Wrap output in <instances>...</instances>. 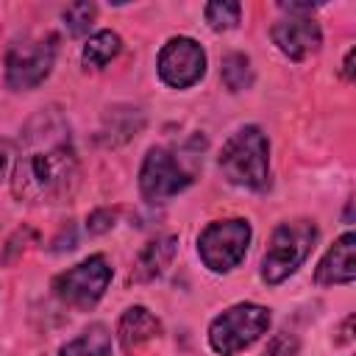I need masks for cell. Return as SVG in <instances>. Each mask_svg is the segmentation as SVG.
Here are the masks:
<instances>
[{"label": "cell", "instance_id": "obj_17", "mask_svg": "<svg viewBox=\"0 0 356 356\" xmlns=\"http://www.w3.org/2000/svg\"><path fill=\"white\" fill-rule=\"evenodd\" d=\"M203 19L217 33L234 31L239 25V19H242V3H236V0H214V3H206L203 6Z\"/></svg>", "mask_w": 356, "mask_h": 356}, {"label": "cell", "instance_id": "obj_19", "mask_svg": "<svg viewBox=\"0 0 356 356\" xmlns=\"http://www.w3.org/2000/svg\"><path fill=\"white\" fill-rule=\"evenodd\" d=\"M264 356H300V339L292 331H278L270 337Z\"/></svg>", "mask_w": 356, "mask_h": 356}, {"label": "cell", "instance_id": "obj_13", "mask_svg": "<svg viewBox=\"0 0 356 356\" xmlns=\"http://www.w3.org/2000/svg\"><path fill=\"white\" fill-rule=\"evenodd\" d=\"M159 334H161L159 317H156L147 306H142V303L128 306V309L120 314V320H117V342H120V348H122L125 353H131V350L147 345V342L156 339Z\"/></svg>", "mask_w": 356, "mask_h": 356}, {"label": "cell", "instance_id": "obj_14", "mask_svg": "<svg viewBox=\"0 0 356 356\" xmlns=\"http://www.w3.org/2000/svg\"><path fill=\"white\" fill-rule=\"evenodd\" d=\"M122 53V36L111 28H103V31H95L86 44L81 47V67L86 72H100L106 70L117 56Z\"/></svg>", "mask_w": 356, "mask_h": 356}, {"label": "cell", "instance_id": "obj_1", "mask_svg": "<svg viewBox=\"0 0 356 356\" xmlns=\"http://www.w3.org/2000/svg\"><path fill=\"white\" fill-rule=\"evenodd\" d=\"M8 184L14 200L28 206H50L75 195L81 184V159L72 128L56 106L39 108L25 122Z\"/></svg>", "mask_w": 356, "mask_h": 356}, {"label": "cell", "instance_id": "obj_22", "mask_svg": "<svg viewBox=\"0 0 356 356\" xmlns=\"http://www.w3.org/2000/svg\"><path fill=\"white\" fill-rule=\"evenodd\" d=\"M353 56H356V47H348V53L342 58V78L345 81H353Z\"/></svg>", "mask_w": 356, "mask_h": 356}, {"label": "cell", "instance_id": "obj_9", "mask_svg": "<svg viewBox=\"0 0 356 356\" xmlns=\"http://www.w3.org/2000/svg\"><path fill=\"white\" fill-rule=\"evenodd\" d=\"M206 50L192 36H170L156 56V75L170 89H192L206 75Z\"/></svg>", "mask_w": 356, "mask_h": 356}, {"label": "cell", "instance_id": "obj_5", "mask_svg": "<svg viewBox=\"0 0 356 356\" xmlns=\"http://www.w3.org/2000/svg\"><path fill=\"white\" fill-rule=\"evenodd\" d=\"M250 239H253L250 220L245 217L211 220L197 234V256L209 273L222 275V273L236 270L245 261Z\"/></svg>", "mask_w": 356, "mask_h": 356}, {"label": "cell", "instance_id": "obj_12", "mask_svg": "<svg viewBox=\"0 0 356 356\" xmlns=\"http://www.w3.org/2000/svg\"><path fill=\"white\" fill-rule=\"evenodd\" d=\"M175 253H178V236L175 234H161V236L150 239L134 261L131 281L134 284H150V281L161 278L167 273V267L172 264Z\"/></svg>", "mask_w": 356, "mask_h": 356}, {"label": "cell", "instance_id": "obj_11", "mask_svg": "<svg viewBox=\"0 0 356 356\" xmlns=\"http://www.w3.org/2000/svg\"><path fill=\"white\" fill-rule=\"evenodd\" d=\"M356 278V234L345 231L328 245L314 267L317 286H348Z\"/></svg>", "mask_w": 356, "mask_h": 356}, {"label": "cell", "instance_id": "obj_10", "mask_svg": "<svg viewBox=\"0 0 356 356\" xmlns=\"http://www.w3.org/2000/svg\"><path fill=\"white\" fill-rule=\"evenodd\" d=\"M270 39L273 44L289 58V61H303L314 56L323 44V28L314 17H281L270 25Z\"/></svg>", "mask_w": 356, "mask_h": 356}, {"label": "cell", "instance_id": "obj_21", "mask_svg": "<svg viewBox=\"0 0 356 356\" xmlns=\"http://www.w3.org/2000/svg\"><path fill=\"white\" fill-rule=\"evenodd\" d=\"M17 161V142L8 136H0V184L11 178Z\"/></svg>", "mask_w": 356, "mask_h": 356}, {"label": "cell", "instance_id": "obj_15", "mask_svg": "<svg viewBox=\"0 0 356 356\" xmlns=\"http://www.w3.org/2000/svg\"><path fill=\"white\" fill-rule=\"evenodd\" d=\"M58 356H114L111 331L103 323H92L81 334L67 339L58 348Z\"/></svg>", "mask_w": 356, "mask_h": 356}, {"label": "cell", "instance_id": "obj_2", "mask_svg": "<svg viewBox=\"0 0 356 356\" xmlns=\"http://www.w3.org/2000/svg\"><path fill=\"white\" fill-rule=\"evenodd\" d=\"M217 167L239 189L261 192L270 184V139L259 125L236 128L220 147Z\"/></svg>", "mask_w": 356, "mask_h": 356}, {"label": "cell", "instance_id": "obj_8", "mask_svg": "<svg viewBox=\"0 0 356 356\" xmlns=\"http://www.w3.org/2000/svg\"><path fill=\"white\" fill-rule=\"evenodd\" d=\"M195 181V172L184 167V161L175 156V150L164 145L147 147L142 164H139V195L142 200L159 206L189 189Z\"/></svg>", "mask_w": 356, "mask_h": 356}, {"label": "cell", "instance_id": "obj_3", "mask_svg": "<svg viewBox=\"0 0 356 356\" xmlns=\"http://www.w3.org/2000/svg\"><path fill=\"white\" fill-rule=\"evenodd\" d=\"M317 236H320V228L309 217H292V220L278 222L261 256V267H259L261 281L267 286H278L289 275H295L309 259Z\"/></svg>", "mask_w": 356, "mask_h": 356}, {"label": "cell", "instance_id": "obj_20", "mask_svg": "<svg viewBox=\"0 0 356 356\" xmlns=\"http://www.w3.org/2000/svg\"><path fill=\"white\" fill-rule=\"evenodd\" d=\"M114 220H117V214H114L111 209H95V211L86 217V231H89V236H97V234L111 231V228H114Z\"/></svg>", "mask_w": 356, "mask_h": 356}, {"label": "cell", "instance_id": "obj_16", "mask_svg": "<svg viewBox=\"0 0 356 356\" xmlns=\"http://www.w3.org/2000/svg\"><path fill=\"white\" fill-rule=\"evenodd\" d=\"M253 64H250V56L245 53H225L222 56V64H220V81L225 83L228 92H245L253 86Z\"/></svg>", "mask_w": 356, "mask_h": 356}, {"label": "cell", "instance_id": "obj_18", "mask_svg": "<svg viewBox=\"0 0 356 356\" xmlns=\"http://www.w3.org/2000/svg\"><path fill=\"white\" fill-rule=\"evenodd\" d=\"M61 19H64L70 36H83V33H89L92 22L97 19V6L95 3H72L61 11Z\"/></svg>", "mask_w": 356, "mask_h": 356}, {"label": "cell", "instance_id": "obj_4", "mask_svg": "<svg viewBox=\"0 0 356 356\" xmlns=\"http://www.w3.org/2000/svg\"><path fill=\"white\" fill-rule=\"evenodd\" d=\"M270 323L273 314L267 306L242 300L211 317L206 328V342L217 356H236L239 350L256 345L270 331Z\"/></svg>", "mask_w": 356, "mask_h": 356}, {"label": "cell", "instance_id": "obj_7", "mask_svg": "<svg viewBox=\"0 0 356 356\" xmlns=\"http://www.w3.org/2000/svg\"><path fill=\"white\" fill-rule=\"evenodd\" d=\"M114 278V267L103 253H92L83 261L67 267L64 273H58L50 284L53 295L64 303L72 306L78 312H89L100 303V298L106 295L108 284Z\"/></svg>", "mask_w": 356, "mask_h": 356}, {"label": "cell", "instance_id": "obj_6", "mask_svg": "<svg viewBox=\"0 0 356 356\" xmlns=\"http://www.w3.org/2000/svg\"><path fill=\"white\" fill-rule=\"evenodd\" d=\"M58 56V36L44 33V36H22L11 42L6 53V83L14 92H31L42 86Z\"/></svg>", "mask_w": 356, "mask_h": 356}]
</instances>
